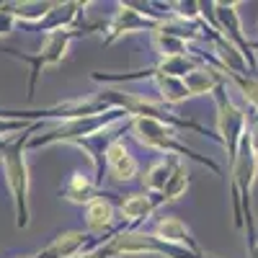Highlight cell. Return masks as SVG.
Instances as JSON below:
<instances>
[{
  "label": "cell",
  "instance_id": "obj_1",
  "mask_svg": "<svg viewBox=\"0 0 258 258\" xmlns=\"http://www.w3.org/2000/svg\"><path fill=\"white\" fill-rule=\"evenodd\" d=\"M39 124H34L26 135H21L16 140H6L0 145V158H3V173L8 181V188L13 194V207H16V227L24 230L29 227L31 220V209H29V188H31V178H29V163H26V145H29V135L34 132Z\"/></svg>",
  "mask_w": 258,
  "mask_h": 258
},
{
  "label": "cell",
  "instance_id": "obj_2",
  "mask_svg": "<svg viewBox=\"0 0 258 258\" xmlns=\"http://www.w3.org/2000/svg\"><path fill=\"white\" fill-rule=\"evenodd\" d=\"M129 124H132L135 137H137L145 147L160 150V153H165V155L191 158V160H197V163L207 165L212 173H220L217 163H212L209 158L197 155L191 147H186V145L178 140V135H176V129H173V126H168V124H163V121H158V119H147V116H135V119H129Z\"/></svg>",
  "mask_w": 258,
  "mask_h": 258
},
{
  "label": "cell",
  "instance_id": "obj_3",
  "mask_svg": "<svg viewBox=\"0 0 258 258\" xmlns=\"http://www.w3.org/2000/svg\"><path fill=\"white\" fill-rule=\"evenodd\" d=\"M121 119H132L129 114L114 109V111H106V114H98V116H85V119H70V121H62L57 124L54 129L44 132L41 137H29V145L26 147H47V145H57V142H80L85 137H93L98 132H106L111 129L114 124H119Z\"/></svg>",
  "mask_w": 258,
  "mask_h": 258
},
{
  "label": "cell",
  "instance_id": "obj_4",
  "mask_svg": "<svg viewBox=\"0 0 258 258\" xmlns=\"http://www.w3.org/2000/svg\"><path fill=\"white\" fill-rule=\"evenodd\" d=\"M91 26H75V29H62V31H52L44 36V44L39 47L36 54H24V52H16V49H6L8 54L18 57L21 62H29L31 64V78H29V98H34V91H36V80L41 75L44 68H52V64H59L68 54V47L70 41L78 39L80 34H88Z\"/></svg>",
  "mask_w": 258,
  "mask_h": 258
},
{
  "label": "cell",
  "instance_id": "obj_5",
  "mask_svg": "<svg viewBox=\"0 0 258 258\" xmlns=\"http://www.w3.org/2000/svg\"><path fill=\"white\" fill-rule=\"evenodd\" d=\"M212 93H214V103H217V132L222 135V145L227 150V163H232L235 155H238L240 140L245 137L248 119H245V111H240L227 96V80L220 83Z\"/></svg>",
  "mask_w": 258,
  "mask_h": 258
},
{
  "label": "cell",
  "instance_id": "obj_6",
  "mask_svg": "<svg viewBox=\"0 0 258 258\" xmlns=\"http://www.w3.org/2000/svg\"><path fill=\"white\" fill-rule=\"evenodd\" d=\"M165 16H153L147 11H140L137 6H129V3H119L114 18L109 21V26H106V39L103 44L109 47L114 44L116 39H121L124 34H137V31H155V26L160 24Z\"/></svg>",
  "mask_w": 258,
  "mask_h": 258
},
{
  "label": "cell",
  "instance_id": "obj_7",
  "mask_svg": "<svg viewBox=\"0 0 258 258\" xmlns=\"http://www.w3.org/2000/svg\"><path fill=\"white\" fill-rule=\"evenodd\" d=\"M106 170H109V176L116 181V183H126V181H132L137 176V160L135 155L126 150L124 140L121 137H114L109 142V147H106Z\"/></svg>",
  "mask_w": 258,
  "mask_h": 258
},
{
  "label": "cell",
  "instance_id": "obj_8",
  "mask_svg": "<svg viewBox=\"0 0 258 258\" xmlns=\"http://www.w3.org/2000/svg\"><path fill=\"white\" fill-rule=\"evenodd\" d=\"M153 235H158L163 243L186 248V250L197 253V255H207V253L202 250V245L191 238V230H188L178 217H160V220L155 222V232H153Z\"/></svg>",
  "mask_w": 258,
  "mask_h": 258
},
{
  "label": "cell",
  "instance_id": "obj_9",
  "mask_svg": "<svg viewBox=\"0 0 258 258\" xmlns=\"http://www.w3.org/2000/svg\"><path fill=\"white\" fill-rule=\"evenodd\" d=\"M165 204L160 194H126V199H119V212L126 222H142V220H150L153 212Z\"/></svg>",
  "mask_w": 258,
  "mask_h": 258
},
{
  "label": "cell",
  "instance_id": "obj_10",
  "mask_svg": "<svg viewBox=\"0 0 258 258\" xmlns=\"http://www.w3.org/2000/svg\"><path fill=\"white\" fill-rule=\"evenodd\" d=\"M111 194H101L98 199H93L85 207V225H88V235H103L114 227V204H111Z\"/></svg>",
  "mask_w": 258,
  "mask_h": 258
},
{
  "label": "cell",
  "instance_id": "obj_11",
  "mask_svg": "<svg viewBox=\"0 0 258 258\" xmlns=\"http://www.w3.org/2000/svg\"><path fill=\"white\" fill-rule=\"evenodd\" d=\"M101 188L96 183V178H88V176H83V173H73L68 178V183L62 186V197L68 199L70 204H85L88 207L93 199L101 197Z\"/></svg>",
  "mask_w": 258,
  "mask_h": 258
},
{
  "label": "cell",
  "instance_id": "obj_12",
  "mask_svg": "<svg viewBox=\"0 0 258 258\" xmlns=\"http://www.w3.org/2000/svg\"><path fill=\"white\" fill-rule=\"evenodd\" d=\"M220 83H225V75H222L217 68L207 64V62L202 64V68H197L194 73H188V75L183 78V85H186L188 96H204V93H212Z\"/></svg>",
  "mask_w": 258,
  "mask_h": 258
},
{
  "label": "cell",
  "instance_id": "obj_13",
  "mask_svg": "<svg viewBox=\"0 0 258 258\" xmlns=\"http://www.w3.org/2000/svg\"><path fill=\"white\" fill-rule=\"evenodd\" d=\"M178 163H181L178 155H165L163 160H158V163L145 173V178H142L145 191H147V194H163V188H165L170 173H173V168H176Z\"/></svg>",
  "mask_w": 258,
  "mask_h": 258
},
{
  "label": "cell",
  "instance_id": "obj_14",
  "mask_svg": "<svg viewBox=\"0 0 258 258\" xmlns=\"http://www.w3.org/2000/svg\"><path fill=\"white\" fill-rule=\"evenodd\" d=\"M150 80H153L158 85V91H160V98L163 103H181L188 96L186 91V85H183V78H168V75H150Z\"/></svg>",
  "mask_w": 258,
  "mask_h": 258
},
{
  "label": "cell",
  "instance_id": "obj_15",
  "mask_svg": "<svg viewBox=\"0 0 258 258\" xmlns=\"http://www.w3.org/2000/svg\"><path fill=\"white\" fill-rule=\"evenodd\" d=\"M188 183H191V173H188V168H186V163L181 160L176 168H173V173H170V178H168V183H165V188H163V202H176V199H181L183 194H186V188H188Z\"/></svg>",
  "mask_w": 258,
  "mask_h": 258
},
{
  "label": "cell",
  "instance_id": "obj_16",
  "mask_svg": "<svg viewBox=\"0 0 258 258\" xmlns=\"http://www.w3.org/2000/svg\"><path fill=\"white\" fill-rule=\"evenodd\" d=\"M220 73H225V70H220ZM225 78L235 80V85L243 91L245 101L250 103V109L258 111V78H253V75H232V73H225Z\"/></svg>",
  "mask_w": 258,
  "mask_h": 258
},
{
  "label": "cell",
  "instance_id": "obj_17",
  "mask_svg": "<svg viewBox=\"0 0 258 258\" xmlns=\"http://www.w3.org/2000/svg\"><path fill=\"white\" fill-rule=\"evenodd\" d=\"M245 119H248V124H245V135H248V140H250L253 153L258 155V111L253 109L250 114H245Z\"/></svg>",
  "mask_w": 258,
  "mask_h": 258
},
{
  "label": "cell",
  "instance_id": "obj_18",
  "mask_svg": "<svg viewBox=\"0 0 258 258\" xmlns=\"http://www.w3.org/2000/svg\"><path fill=\"white\" fill-rule=\"evenodd\" d=\"M13 26H16V18L3 6H0V36H8L13 31Z\"/></svg>",
  "mask_w": 258,
  "mask_h": 258
},
{
  "label": "cell",
  "instance_id": "obj_19",
  "mask_svg": "<svg viewBox=\"0 0 258 258\" xmlns=\"http://www.w3.org/2000/svg\"><path fill=\"white\" fill-rule=\"evenodd\" d=\"M248 253H250V258H258V238H255V243L248 248Z\"/></svg>",
  "mask_w": 258,
  "mask_h": 258
},
{
  "label": "cell",
  "instance_id": "obj_20",
  "mask_svg": "<svg viewBox=\"0 0 258 258\" xmlns=\"http://www.w3.org/2000/svg\"><path fill=\"white\" fill-rule=\"evenodd\" d=\"M0 145H3V142H0Z\"/></svg>",
  "mask_w": 258,
  "mask_h": 258
}]
</instances>
